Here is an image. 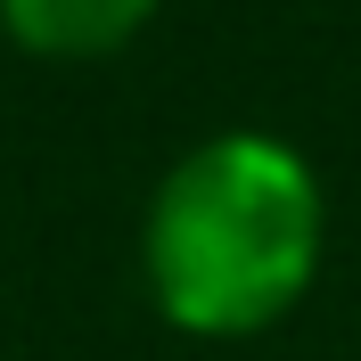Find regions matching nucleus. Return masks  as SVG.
Segmentation results:
<instances>
[{
  "label": "nucleus",
  "instance_id": "f257e3e1",
  "mask_svg": "<svg viewBox=\"0 0 361 361\" xmlns=\"http://www.w3.org/2000/svg\"><path fill=\"white\" fill-rule=\"evenodd\" d=\"M140 263L189 337H255L320 271V180L271 132H214L148 197Z\"/></svg>",
  "mask_w": 361,
  "mask_h": 361
},
{
  "label": "nucleus",
  "instance_id": "f03ea898",
  "mask_svg": "<svg viewBox=\"0 0 361 361\" xmlns=\"http://www.w3.org/2000/svg\"><path fill=\"white\" fill-rule=\"evenodd\" d=\"M148 17H157V0H0L8 42L42 49V58H99V49H123Z\"/></svg>",
  "mask_w": 361,
  "mask_h": 361
}]
</instances>
